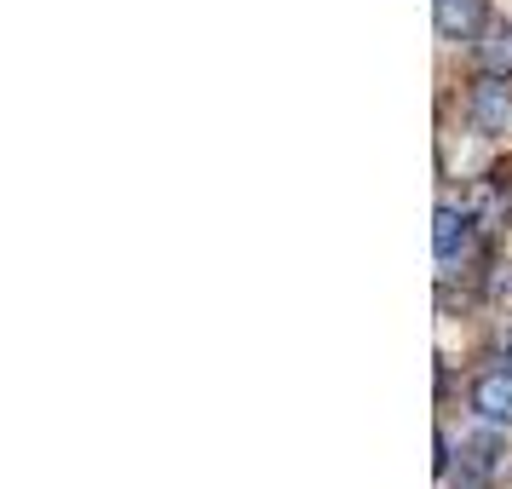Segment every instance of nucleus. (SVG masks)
<instances>
[{"label": "nucleus", "instance_id": "f257e3e1", "mask_svg": "<svg viewBox=\"0 0 512 489\" xmlns=\"http://www.w3.org/2000/svg\"><path fill=\"white\" fill-rule=\"evenodd\" d=\"M472 127L484 139H507L512 133V75H484L472 87Z\"/></svg>", "mask_w": 512, "mask_h": 489}, {"label": "nucleus", "instance_id": "f03ea898", "mask_svg": "<svg viewBox=\"0 0 512 489\" xmlns=\"http://www.w3.org/2000/svg\"><path fill=\"white\" fill-rule=\"evenodd\" d=\"M472 409L489 426H512V369H484L472 380Z\"/></svg>", "mask_w": 512, "mask_h": 489}, {"label": "nucleus", "instance_id": "39448f33", "mask_svg": "<svg viewBox=\"0 0 512 489\" xmlns=\"http://www.w3.org/2000/svg\"><path fill=\"white\" fill-rule=\"evenodd\" d=\"M478 64H484V75H512V24H484Z\"/></svg>", "mask_w": 512, "mask_h": 489}, {"label": "nucleus", "instance_id": "7ed1b4c3", "mask_svg": "<svg viewBox=\"0 0 512 489\" xmlns=\"http://www.w3.org/2000/svg\"><path fill=\"white\" fill-rule=\"evenodd\" d=\"M432 24L443 41H472L484 29V0H438L432 6Z\"/></svg>", "mask_w": 512, "mask_h": 489}, {"label": "nucleus", "instance_id": "20e7f679", "mask_svg": "<svg viewBox=\"0 0 512 489\" xmlns=\"http://www.w3.org/2000/svg\"><path fill=\"white\" fill-rule=\"evenodd\" d=\"M466 236H472V219H466L461 208H449V202H443V208L432 213V248H438L443 265H455V259L466 254Z\"/></svg>", "mask_w": 512, "mask_h": 489}]
</instances>
